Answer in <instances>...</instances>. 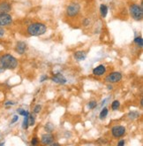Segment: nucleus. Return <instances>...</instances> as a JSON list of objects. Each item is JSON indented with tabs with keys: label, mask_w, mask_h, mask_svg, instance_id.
Listing matches in <instances>:
<instances>
[{
	"label": "nucleus",
	"mask_w": 143,
	"mask_h": 146,
	"mask_svg": "<svg viewBox=\"0 0 143 146\" xmlns=\"http://www.w3.org/2000/svg\"><path fill=\"white\" fill-rule=\"evenodd\" d=\"M47 27L46 25L43 23H40V22H35L32 23L28 26V32L30 36H42L46 32Z\"/></svg>",
	"instance_id": "f257e3e1"
},
{
	"label": "nucleus",
	"mask_w": 143,
	"mask_h": 146,
	"mask_svg": "<svg viewBox=\"0 0 143 146\" xmlns=\"http://www.w3.org/2000/svg\"><path fill=\"white\" fill-rule=\"evenodd\" d=\"M0 61L5 69H10L13 70L18 66V61L17 59L12 56L11 54H5L0 58Z\"/></svg>",
	"instance_id": "f03ea898"
},
{
	"label": "nucleus",
	"mask_w": 143,
	"mask_h": 146,
	"mask_svg": "<svg viewBox=\"0 0 143 146\" xmlns=\"http://www.w3.org/2000/svg\"><path fill=\"white\" fill-rule=\"evenodd\" d=\"M130 14L132 17V19L135 21H141L143 18V9L142 5L133 4L130 6Z\"/></svg>",
	"instance_id": "7ed1b4c3"
},
{
	"label": "nucleus",
	"mask_w": 143,
	"mask_h": 146,
	"mask_svg": "<svg viewBox=\"0 0 143 146\" xmlns=\"http://www.w3.org/2000/svg\"><path fill=\"white\" fill-rule=\"evenodd\" d=\"M80 11V6L77 3H72L66 8V14L69 17H75L79 14Z\"/></svg>",
	"instance_id": "20e7f679"
},
{
	"label": "nucleus",
	"mask_w": 143,
	"mask_h": 146,
	"mask_svg": "<svg viewBox=\"0 0 143 146\" xmlns=\"http://www.w3.org/2000/svg\"><path fill=\"white\" fill-rule=\"evenodd\" d=\"M122 79V74L119 72H112L106 77V82L109 83H117Z\"/></svg>",
	"instance_id": "39448f33"
},
{
	"label": "nucleus",
	"mask_w": 143,
	"mask_h": 146,
	"mask_svg": "<svg viewBox=\"0 0 143 146\" xmlns=\"http://www.w3.org/2000/svg\"><path fill=\"white\" fill-rule=\"evenodd\" d=\"M13 22V17L9 13H0V27L10 25Z\"/></svg>",
	"instance_id": "423d86ee"
},
{
	"label": "nucleus",
	"mask_w": 143,
	"mask_h": 146,
	"mask_svg": "<svg viewBox=\"0 0 143 146\" xmlns=\"http://www.w3.org/2000/svg\"><path fill=\"white\" fill-rule=\"evenodd\" d=\"M111 133L114 137L119 138V137H121L125 134V127H122V126H115L112 127Z\"/></svg>",
	"instance_id": "0eeeda50"
},
{
	"label": "nucleus",
	"mask_w": 143,
	"mask_h": 146,
	"mask_svg": "<svg viewBox=\"0 0 143 146\" xmlns=\"http://www.w3.org/2000/svg\"><path fill=\"white\" fill-rule=\"evenodd\" d=\"M41 141L43 143L44 145H49L51 144L54 141V136L49 134V133H47V134H44L42 135V138H41Z\"/></svg>",
	"instance_id": "6e6552de"
},
{
	"label": "nucleus",
	"mask_w": 143,
	"mask_h": 146,
	"mask_svg": "<svg viewBox=\"0 0 143 146\" xmlns=\"http://www.w3.org/2000/svg\"><path fill=\"white\" fill-rule=\"evenodd\" d=\"M15 50L19 54L22 55L25 53V51H26V50H27V44H25L24 42H18L16 44Z\"/></svg>",
	"instance_id": "1a4fd4ad"
},
{
	"label": "nucleus",
	"mask_w": 143,
	"mask_h": 146,
	"mask_svg": "<svg viewBox=\"0 0 143 146\" xmlns=\"http://www.w3.org/2000/svg\"><path fill=\"white\" fill-rule=\"evenodd\" d=\"M52 82L58 83V84H65L66 82V78L61 74H55L52 78H51Z\"/></svg>",
	"instance_id": "9d476101"
},
{
	"label": "nucleus",
	"mask_w": 143,
	"mask_h": 146,
	"mask_svg": "<svg viewBox=\"0 0 143 146\" xmlns=\"http://www.w3.org/2000/svg\"><path fill=\"white\" fill-rule=\"evenodd\" d=\"M12 10V5L8 2L0 3V13H8Z\"/></svg>",
	"instance_id": "9b49d317"
},
{
	"label": "nucleus",
	"mask_w": 143,
	"mask_h": 146,
	"mask_svg": "<svg viewBox=\"0 0 143 146\" xmlns=\"http://www.w3.org/2000/svg\"><path fill=\"white\" fill-rule=\"evenodd\" d=\"M106 72V67L103 65H99L93 69V74L96 76H101Z\"/></svg>",
	"instance_id": "f8f14e48"
},
{
	"label": "nucleus",
	"mask_w": 143,
	"mask_h": 146,
	"mask_svg": "<svg viewBox=\"0 0 143 146\" xmlns=\"http://www.w3.org/2000/svg\"><path fill=\"white\" fill-rule=\"evenodd\" d=\"M74 58L78 61H82L87 58V53L83 50H78L74 53Z\"/></svg>",
	"instance_id": "ddd939ff"
},
{
	"label": "nucleus",
	"mask_w": 143,
	"mask_h": 146,
	"mask_svg": "<svg viewBox=\"0 0 143 146\" xmlns=\"http://www.w3.org/2000/svg\"><path fill=\"white\" fill-rule=\"evenodd\" d=\"M100 13H101V16L103 17V18H105L107 16V13H108V7L106 5H103L102 4L100 5Z\"/></svg>",
	"instance_id": "4468645a"
},
{
	"label": "nucleus",
	"mask_w": 143,
	"mask_h": 146,
	"mask_svg": "<svg viewBox=\"0 0 143 146\" xmlns=\"http://www.w3.org/2000/svg\"><path fill=\"white\" fill-rule=\"evenodd\" d=\"M108 109L106 108V107H104L103 109H102V111H101V113H100V114H99V117H100V119H105L106 118V116L108 115Z\"/></svg>",
	"instance_id": "2eb2a0df"
},
{
	"label": "nucleus",
	"mask_w": 143,
	"mask_h": 146,
	"mask_svg": "<svg viewBox=\"0 0 143 146\" xmlns=\"http://www.w3.org/2000/svg\"><path fill=\"white\" fill-rule=\"evenodd\" d=\"M134 42H135V44H137L138 47L142 48V46H143V41H142V37L141 36L136 37L135 39H134Z\"/></svg>",
	"instance_id": "dca6fc26"
},
{
	"label": "nucleus",
	"mask_w": 143,
	"mask_h": 146,
	"mask_svg": "<svg viewBox=\"0 0 143 146\" xmlns=\"http://www.w3.org/2000/svg\"><path fill=\"white\" fill-rule=\"evenodd\" d=\"M119 106H120V103H119V101L115 100V101L112 102V104H111V108H112V110L116 111V110H117V109L119 108Z\"/></svg>",
	"instance_id": "f3484780"
},
{
	"label": "nucleus",
	"mask_w": 143,
	"mask_h": 146,
	"mask_svg": "<svg viewBox=\"0 0 143 146\" xmlns=\"http://www.w3.org/2000/svg\"><path fill=\"white\" fill-rule=\"evenodd\" d=\"M139 116H140V113H138V111H132V113H130L128 114V117H129L130 119H137Z\"/></svg>",
	"instance_id": "a211bd4d"
},
{
	"label": "nucleus",
	"mask_w": 143,
	"mask_h": 146,
	"mask_svg": "<svg viewBox=\"0 0 143 146\" xmlns=\"http://www.w3.org/2000/svg\"><path fill=\"white\" fill-rule=\"evenodd\" d=\"M96 106H97V103H96V101H95V100L90 101V102L88 103V106L89 109H95V108L96 107Z\"/></svg>",
	"instance_id": "6ab92c4d"
},
{
	"label": "nucleus",
	"mask_w": 143,
	"mask_h": 146,
	"mask_svg": "<svg viewBox=\"0 0 143 146\" xmlns=\"http://www.w3.org/2000/svg\"><path fill=\"white\" fill-rule=\"evenodd\" d=\"M17 111H18V113H19L20 115H22V116H25V115L29 114V111H28L23 110V109H18V110H17Z\"/></svg>",
	"instance_id": "aec40b11"
},
{
	"label": "nucleus",
	"mask_w": 143,
	"mask_h": 146,
	"mask_svg": "<svg viewBox=\"0 0 143 146\" xmlns=\"http://www.w3.org/2000/svg\"><path fill=\"white\" fill-rule=\"evenodd\" d=\"M35 117H34L33 115H31V114H29V116H28V124H29V126H34L35 125Z\"/></svg>",
	"instance_id": "412c9836"
},
{
	"label": "nucleus",
	"mask_w": 143,
	"mask_h": 146,
	"mask_svg": "<svg viewBox=\"0 0 143 146\" xmlns=\"http://www.w3.org/2000/svg\"><path fill=\"white\" fill-rule=\"evenodd\" d=\"M41 109H42L41 106H39V105L36 106V107H35V108H34V113H39V111H41Z\"/></svg>",
	"instance_id": "4be33fe9"
},
{
	"label": "nucleus",
	"mask_w": 143,
	"mask_h": 146,
	"mask_svg": "<svg viewBox=\"0 0 143 146\" xmlns=\"http://www.w3.org/2000/svg\"><path fill=\"white\" fill-rule=\"evenodd\" d=\"M46 80H48V76L47 75H42L41 79H40V82H43Z\"/></svg>",
	"instance_id": "5701e85b"
},
{
	"label": "nucleus",
	"mask_w": 143,
	"mask_h": 146,
	"mask_svg": "<svg viewBox=\"0 0 143 146\" xmlns=\"http://www.w3.org/2000/svg\"><path fill=\"white\" fill-rule=\"evenodd\" d=\"M18 119H19V116H17V115H14V116H13V119H12L11 123L13 124V123L16 122L17 121H18Z\"/></svg>",
	"instance_id": "b1692460"
},
{
	"label": "nucleus",
	"mask_w": 143,
	"mask_h": 146,
	"mask_svg": "<svg viewBox=\"0 0 143 146\" xmlns=\"http://www.w3.org/2000/svg\"><path fill=\"white\" fill-rule=\"evenodd\" d=\"M4 35H5V30L2 29V27H0V37L4 36Z\"/></svg>",
	"instance_id": "393cba45"
},
{
	"label": "nucleus",
	"mask_w": 143,
	"mask_h": 146,
	"mask_svg": "<svg viewBox=\"0 0 143 146\" xmlns=\"http://www.w3.org/2000/svg\"><path fill=\"white\" fill-rule=\"evenodd\" d=\"M37 143H38V140H37V138H34V139L32 140V142H31L32 145H36V144H37Z\"/></svg>",
	"instance_id": "a878e982"
},
{
	"label": "nucleus",
	"mask_w": 143,
	"mask_h": 146,
	"mask_svg": "<svg viewBox=\"0 0 143 146\" xmlns=\"http://www.w3.org/2000/svg\"><path fill=\"white\" fill-rule=\"evenodd\" d=\"M13 105H14V103L12 102V101H7L5 103V106H13Z\"/></svg>",
	"instance_id": "bb28decb"
},
{
	"label": "nucleus",
	"mask_w": 143,
	"mask_h": 146,
	"mask_svg": "<svg viewBox=\"0 0 143 146\" xmlns=\"http://www.w3.org/2000/svg\"><path fill=\"white\" fill-rule=\"evenodd\" d=\"M5 71V68L3 67L2 64H1V61H0V73H3Z\"/></svg>",
	"instance_id": "cd10ccee"
},
{
	"label": "nucleus",
	"mask_w": 143,
	"mask_h": 146,
	"mask_svg": "<svg viewBox=\"0 0 143 146\" xmlns=\"http://www.w3.org/2000/svg\"><path fill=\"white\" fill-rule=\"evenodd\" d=\"M124 144H125V141H123V140L120 141L119 143H117V145H120V146H121V145H124Z\"/></svg>",
	"instance_id": "c85d7f7f"
},
{
	"label": "nucleus",
	"mask_w": 143,
	"mask_h": 146,
	"mask_svg": "<svg viewBox=\"0 0 143 146\" xmlns=\"http://www.w3.org/2000/svg\"><path fill=\"white\" fill-rule=\"evenodd\" d=\"M108 89L111 90H112V87H111V86H110V85H109V86H108Z\"/></svg>",
	"instance_id": "c756f323"
}]
</instances>
